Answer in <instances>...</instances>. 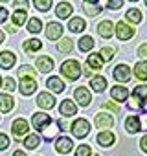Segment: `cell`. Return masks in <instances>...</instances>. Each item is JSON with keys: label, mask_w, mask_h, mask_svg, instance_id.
<instances>
[{"label": "cell", "mask_w": 147, "mask_h": 156, "mask_svg": "<svg viewBox=\"0 0 147 156\" xmlns=\"http://www.w3.org/2000/svg\"><path fill=\"white\" fill-rule=\"evenodd\" d=\"M41 30H42V24H41L39 19H31V20L28 22V31H31V33H39Z\"/></svg>", "instance_id": "cell-35"}, {"label": "cell", "mask_w": 147, "mask_h": 156, "mask_svg": "<svg viewBox=\"0 0 147 156\" xmlns=\"http://www.w3.org/2000/svg\"><path fill=\"white\" fill-rule=\"evenodd\" d=\"M13 108V98L6 96V94H0V110L2 112H9Z\"/></svg>", "instance_id": "cell-24"}, {"label": "cell", "mask_w": 147, "mask_h": 156, "mask_svg": "<svg viewBox=\"0 0 147 156\" xmlns=\"http://www.w3.org/2000/svg\"><path fill=\"white\" fill-rule=\"evenodd\" d=\"M147 103V87L142 85V87H136L134 92H132V101H129V108H142V105Z\"/></svg>", "instance_id": "cell-2"}, {"label": "cell", "mask_w": 147, "mask_h": 156, "mask_svg": "<svg viewBox=\"0 0 147 156\" xmlns=\"http://www.w3.org/2000/svg\"><path fill=\"white\" fill-rule=\"evenodd\" d=\"M57 127H59V123H52V127H50V129L46 127V129H42V130H41V132H42V136L46 138V141L53 140V136L59 132V130H57Z\"/></svg>", "instance_id": "cell-30"}, {"label": "cell", "mask_w": 147, "mask_h": 156, "mask_svg": "<svg viewBox=\"0 0 147 156\" xmlns=\"http://www.w3.org/2000/svg\"><path fill=\"white\" fill-rule=\"evenodd\" d=\"M103 108H110V110L118 112V105H114V103H109V101H105V103H103Z\"/></svg>", "instance_id": "cell-47"}, {"label": "cell", "mask_w": 147, "mask_h": 156, "mask_svg": "<svg viewBox=\"0 0 147 156\" xmlns=\"http://www.w3.org/2000/svg\"><path fill=\"white\" fill-rule=\"evenodd\" d=\"M83 9H85L87 15H90V17H96L98 13H101V6H99V4H92V2H85V4H83Z\"/></svg>", "instance_id": "cell-29"}, {"label": "cell", "mask_w": 147, "mask_h": 156, "mask_svg": "<svg viewBox=\"0 0 147 156\" xmlns=\"http://www.w3.org/2000/svg\"><path fill=\"white\" fill-rule=\"evenodd\" d=\"M39 143H41V138H39L37 134H30V136L24 140L26 149H37V147H39Z\"/></svg>", "instance_id": "cell-31"}, {"label": "cell", "mask_w": 147, "mask_h": 156, "mask_svg": "<svg viewBox=\"0 0 147 156\" xmlns=\"http://www.w3.org/2000/svg\"><path fill=\"white\" fill-rule=\"evenodd\" d=\"M116 35H118L120 41H129V39L134 35V30H132L131 26H127L125 22H118V26H116Z\"/></svg>", "instance_id": "cell-7"}, {"label": "cell", "mask_w": 147, "mask_h": 156, "mask_svg": "<svg viewBox=\"0 0 147 156\" xmlns=\"http://www.w3.org/2000/svg\"><path fill=\"white\" fill-rule=\"evenodd\" d=\"M99 55L103 57V61H110V59L114 57V48L105 46V48H101V53H99Z\"/></svg>", "instance_id": "cell-38"}, {"label": "cell", "mask_w": 147, "mask_h": 156, "mask_svg": "<svg viewBox=\"0 0 147 156\" xmlns=\"http://www.w3.org/2000/svg\"><path fill=\"white\" fill-rule=\"evenodd\" d=\"M110 96H112V99H116V101H125V99L129 98V92H127L125 87H112Z\"/></svg>", "instance_id": "cell-20"}, {"label": "cell", "mask_w": 147, "mask_h": 156, "mask_svg": "<svg viewBox=\"0 0 147 156\" xmlns=\"http://www.w3.org/2000/svg\"><path fill=\"white\" fill-rule=\"evenodd\" d=\"M4 88L6 90H15V81L11 79V77H6L4 79Z\"/></svg>", "instance_id": "cell-44"}, {"label": "cell", "mask_w": 147, "mask_h": 156, "mask_svg": "<svg viewBox=\"0 0 147 156\" xmlns=\"http://www.w3.org/2000/svg\"><path fill=\"white\" fill-rule=\"evenodd\" d=\"M85 75H88V77L92 75V66H90V64H87V66H85Z\"/></svg>", "instance_id": "cell-49"}, {"label": "cell", "mask_w": 147, "mask_h": 156, "mask_svg": "<svg viewBox=\"0 0 147 156\" xmlns=\"http://www.w3.org/2000/svg\"><path fill=\"white\" fill-rule=\"evenodd\" d=\"M112 125H114L112 116H109V114H98L96 116V127H99V129H110Z\"/></svg>", "instance_id": "cell-17"}, {"label": "cell", "mask_w": 147, "mask_h": 156, "mask_svg": "<svg viewBox=\"0 0 147 156\" xmlns=\"http://www.w3.org/2000/svg\"><path fill=\"white\" fill-rule=\"evenodd\" d=\"M37 68H39V72L41 73H48V72H52L53 70V61L48 57V55H42V57H37Z\"/></svg>", "instance_id": "cell-9"}, {"label": "cell", "mask_w": 147, "mask_h": 156, "mask_svg": "<svg viewBox=\"0 0 147 156\" xmlns=\"http://www.w3.org/2000/svg\"><path fill=\"white\" fill-rule=\"evenodd\" d=\"M59 51H63V53H68V51H72V48H74V42L70 41V39H63L61 42H59Z\"/></svg>", "instance_id": "cell-36"}, {"label": "cell", "mask_w": 147, "mask_h": 156, "mask_svg": "<svg viewBox=\"0 0 147 156\" xmlns=\"http://www.w3.org/2000/svg\"><path fill=\"white\" fill-rule=\"evenodd\" d=\"M114 77H116V81H120V83H127L131 79V68L127 64H118L114 68Z\"/></svg>", "instance_id": "cell-4"}, {"label": "cell", "mask_w": 147, "mask_h": 156, "mask_svg": "<svg viewBox=\"0 0 147 156\" xmlns=\"http://www.w3.org/2000/svg\"><path fill=\"white\" fill-rule=\"evenodd\" d=\"M0 2H8V0H0Z\"/></svg>", "instance_id": "cell-54"}, {"label": "cell", "mask_w": 147, "mask_h": 156, "mask_svg": "<svg viewBox=\"0 0 147 156\" xmlns=\"http://www.w3.org/2000/svg\"><path fill=\"white\" fill-rule=\"evenodd\" d=\"M138 53H140V57L147 59V44H142V46H140V50H138Z\"/></svg>", "instance_id": "cell-45"}, {"label": "cell", "mask_w": 147, "mask_h": 156, "mask_svg": "<svg viewBox=\"0 0 147 156\" xmlns=\"http://www.w3.org/2000/svg\"><path fill=\"white\" fill-rule=\"evenodd\" d=\"M131 2H136V0H131Z\"/></svg>", "instance_id": "cell-55"}, {"label": "cell", "mask_w": 147, "mask_h": 156, "mask_svg": "<svg viewBox=\"0 0 147 156\" xmlns=\"http://www.w3.org/2000/svg\"><path fill=\"white\" fill-rule=\"evenodd\" d=\"M6 19H8V9L0 8V24H2V22H6Z\"/></svg>", "instance_id": "cell-46"}, {"label": "cell", "mask_w": 147, "mask_h": 156, "mask_svg": "<svg viewBox=\"0 0 147 156\" xmlns=\"http://www.w3.org/2000/svg\"><path fill=\"white\" fill-rule=\"evenodd\" d=\"M90 87H92L96 92H103L105 87H107V79H105V77H101V75L92 77V79H90Z\"/></svg>", "instance_id": "cell-23"}, {"label": "cell", "mask_w": 147, "mask_h": 156, "mask_svg": "<svg viewBox=\"0 0 147 156\" xmlns=\"http://www.w3.org/2000/svg\"><path fill=\"white\" fill-rule=\"evenodd\" d=\"M87 64H90L94 70H99V68L103 66V57H101V55H98V53H92V55H88Z\"/></svg>", "instance_id": "cell-27"}, {"label": "cell", "mask_w": 147, "mask_h": 156, "mask_svg": "<svg viewBox=\"0 0 147 156\" xmlns=\"http://www.w3.org/2000/svg\"><path fill=\"white\" fill-rule=\"evenodd\" d=\"M92 46H94V39L92 37H83L79 41V50L81 51H88V50H92Z\"/></svg>", "instance_id": "cell-33"}, {"label": "cell", "mask_w": 147, "mask_h": 156, "mask_svg": "<svg viewBox=\"0 0 147 156\" xmlns=\"http://www.w3.org/2000/svg\"><path fill=\"white\" fill-rule=\"evenodd\" d=\"M33 6H35L39 11H50L52 0H33Z\"/></svg>", "instance_id": "cell-34"}, {"label": "cell", "mask_w": 147, "mask_h": 156, "mask_svg": "<svg viewBox=\"0 0 147 156\" xmlns=\"http://www.w3.org/2000/svg\"><path fill=\"white\" fill-rule=\"evenodd\" d=\"M145 6H147V0H145Z\"/></svg>", "instance_id": "cell-56"}, {"label": "cell", "mask_w": 147, "mask_h": 156, "mask_svg": "<svg viewBox=\"0 0 147 156\" xmlns=\"http://www.w3.org/2000/svg\"><path fill=\"white\" fill-rule=\"evenodd\" d=\"M0 42H4V31H0Z\"/></svg>", "instance_id": "cell-51"}, {"label": "cell", "mask_w": 147, "mask_h": 156, "mask_svg": "<svg viewBox=\"0 0 147 156\" xmlns=\"http://www.w3.org/2000/svg\"><path fill=\"white\" fill-rule=\"evenodd\" d=\"M134 75L138 77V79H142V81L147 79V61L138 62V64L134 66Z\"/></svg>", "instance_id": "cell-25"}, {"label": "cell", "mask_w": 147, "mask_h": 156, "mask_svg": "<svg viewBox=\"0 0 147 156\" xmlns=\"http://www.w3.org/2000/svg\"><path fill=\"white\" fill-rule=\"evenodd\" d=\"M74 96H76V99H77V103L81 105V107H87L88 103H90V92H88V88L87 87H79V88H76L74 90Z\"/></svg>", "instance_id": "cell-6"}, {"label": "cell", "mask_w": 147, "mask_h": 156, "mask_svg": "<svg viewBox=\"0 0 147 156\" xmlns=\"http://www.w3.org/2000/svg\"><path fill=\"white\" fill-rule=\"evenodd\" d=\"M90 147L88 145H79L77 151H76V156H90Z\"/></svg>", "instance_id": "cell-40"}, {"label": "cell", "mask_w": 147, "mask_h": 156, "mask_svg": "<svg viewBox=\"0 0 147 156\" xmlns=\"http://www.w3.org/2000/svg\"><path fill=\"white\" fill-rule=\"evenodd\" d=\"M46 87H48L52 92H55V94H61V92L64 90V83L59 79V77H48Z\"/></svg>", "instance_id": "cell-16"}, {"label": "cell", "mask_w": 147, "mask_h": 156, "mask_svg": "<svg viewBox=\"0 0 147 156\" xmlns=\"http://www.w3.org/2000/svg\"><path fill=\"white\" fill-rule=\"evenodd\" d=\"M55 13H57L59 19H68L70 13H72V6H70L68 2H61V4L55 8Z\"/></svg>", "instance_id": "cell-22"}, {"label": "cell", "mask_w": 147, "mask_h": 156, "mask_svg": "<svg viewBox=\"0 0 147 156\" xmlns=\"http://www.w3.org/2000/svg\"><path fill=\"white\" fill-rule=\"evenodd\" d=\"M0 87H2V77H0Z\"/></svg>", "instance_id": "cell-53"}, {"label": "cell", "mask_w": 147, "mask_h": 156, "mask_svg": "<svg viewBox=\"0 0 147 156\" xmlns=\"http://www.w3.org/2000/svg\"><path fill=\"white\" fill-rule=\"evenodd\" d=\"M59 112H61V116L70 118V116H74V114L77 112V107H76V103H74V101L64 99V101L61 103V107H59Z\"/></svg>", "instance_id": "cell-10"}, {"label": "cell", "mask_w": 147, "mask_h": 156, "mask_svg": "<svg viewBox=\"0 0 147 156\" xmlns=\"http://www.w3.org/2000/svg\"><path fill=\"white\" fill-rule=\"evenodd\" d=\"M19 88H20V92H22L24 96H30V94H33V92L37 90V81L33 79V77H22Z\"/></svg>", "instance_id": "cell-5"}, {"label": "cell", "mask_w": 147, "mask_h": 156, "mask_svg": "<svg viewBox=\"0 0 147 156\" xmlns=\"http://www.w3.org/2000/svg\"><path fill=\"white\" fill-rule=\"evenodd\" d=\"M125 17H127V20H131L132 24L142 22V11H138V9H129V11L125 13Z\"/></svg>", "instance_id": "cell-32"}, {"label": "cell", "mask_w": 147, "mask_h": 156, "mask_svg": "<svg viewBox=\"0 0 147 156\" xmlns=\"http://www.w3.org/2000/svg\"><path fill=\"white\" fill-rule=\"evenodd\" d=\"M61 35H63V26L57 24V22H50L48 28H46V37H48L50 41H55V39H59Z\"/></svg>", "instance_id": "cell-11"}, {"label": "cell", "mask_w": 147, "mask_h": 156, "mask_svg": "<svg viewBox=\"0 0 147 156\" xmlns=\"http://www.w3.org/2000/svg\"><path fill=\"white\" fill-rule=\"evenodd\" d=\"M72 147H74V143H72V140H70V138H59V140H57V145H55L57 152H61V154L70 152V151H72Z\"/></svg>", "instance_id": "cell-18"}, {"label": "cell", "mask_w": 147, "mask_h": 156, "mask_svg": "<svg viewBox=\"0 0 147 156\" xmlns=\"http://www.w3.org/2000/svg\"><path fill=\"white\" fill-rule=\"evenodd\" d=\"M41 46H42V42H41V41H37V39H30V41H26V42H24V50H26L28 53L39 51V50H41Z\"/></svg>", "instance_id": "cell-26"}, {"label": "cell", "mask_w": 147, "mask_h": 156, "mask_svg": "<svg viewBox=\"0 0 147 156\" xmlns=\"http://www.w3.org/2000/svg\"><path fill=\"white\" fill-rule=\"evenodd\" d=\"M9 147V138L6 134H0V151H4Z\"/></svg>", "instance_id": "cell-42"}, {"label": "cell", "mask_w": 147, "mask_h": 156, "mask_svg": "<svg viewBox=\"0 0 147 156\" xmlns=\"http://www.w3.org/2000/svg\"><path fill=\"white\" fill-rule=\"evenodd\" d=\"M98 31H99V35H101L103 39H109V37H112V33H114L112 22H110V20H103V22L98 26Z\"/></svg>", "instance_id": "cell-19"}, {"label": "cell", "mask_w": 147, "mask_h": 156, "mask_svg": "<svg viewBox=\"0 0 147 156\" xmlns=\"http://www.w3.org/2000/svg\"><path fill=\"white\" fill-rule=\"evenodd\" d=\"M26 132H28V123H26V119H22V118L15 119V121H13V134H15V138H22Z\"/></svg>", "instance_id": "cell-15"}, {"label": "cell", "mask_w": 147, "mask_h": 156, "mask_svg": "<svg viewBox=\"0 0 147 156\" xmlns=\"http://www.w3.org/2000/svg\"><path fill=\"white\" fill-rule=\"evenodd\" d=\"M123 6V0H107V8L109 9H120Z\"/></svg>", "instance_id": "cell-41"}, {"label": "cell", "mask_w": 147, "mask_h": 156, "mask_svg": "<svg viewBox=\"0 0 147 156\" xmlns=\"http://www.w3.org/2000/svg\"><path fill=\"white\" fill-rule=\"evenodd\" d=\"M88 130H90V123L87 119H83V118H79L77 121L72 123V132H74V136H77V138H85L88 134Z\"/></svg>", "instance_id": "cell-3"}, {"label": "cell", "mask_w": 147, "mask_h": 156, "mask_svg": "<svg viewBox=\"0 0 147 156\" xmlns=\"http://www.w3.org/2000/svg\"><path fill=\"white\" fill-rule=\"evenodd\" d=\"M31 123H33V129L35 130H42L44 129V125H50L52 123V118L50 116H46V114H33L31 116Z\"/></svg>", "instance_id": "cell-8"}, {"label": "cell", "mask_w": 147, "mask_h": 156, "mask_svg": "<svg viewBox=\"0 0 147 156\" xmlns=\"http://www.w3.org/2000/svg\"><path fill=\"white\" fill-rule=\"evenodd\" d=\"M85 2H92V4H98V0H85Z\"/></svg>", "instance_id": "cell-52"}, {"label": "cell", "mask_w": 147, "mask_h": 156, "mask_svg": "<svg viewBox=\"0 0 147 156\" xmlns=\"http://www.w3.org/2000/svg\"><path fill=\"white\" fill-rule=\"evenodd\" d=\"M33 73H35V72H33L31 66H22V68L19 70V75H20V77H33Z\"/></svg>", "instance_id": "cell-39"}, {"label": "cell", "mask_w": 147, "mask_h": 156, "mask_svg": "<svg viewBox=\"0 0 147 156\" xmlns=\"http://www.w3.org/2000/svg\"><path fill=\"white\" fill-rule=\"evenodd\" d=\"M13 156H26V154H24L22 151H15V152H13Z\"/></svg>", "instance_id": "cell-50"}, {"label": "cell", "mask_w": 147, "mask_h": 156, "mask_svg": "<svg viewBox=\"0 0 147 156\" xmlns=\"http://www.w3.org/2000/svg\"><path fill=\"white\" fill-rule=\"evenodd\" d=\"M37 105L41 107V108H53L55 107V99H53V96H50L48 92H42L39 98H37Z\"/></svg>", "instance_id": "cell-12"}, {"label": "cell", "mask_w": 147, "mask_h": 156, "mask_svg": "<svg viewBox=\"0 0 147 156\" xmlns=\"http://www.w3.org/2000/svg\"><path fill=\"white\" fill-rule=\"evenodd\" d=\"M13 6H15V9H28V0H15L13 2Z\"/></svg>", "instance_id": "cell-43"}, {"label": "cell", "mask_w": 147, "mask_h": 156, "mask_svg": "<svg viewBox=\"0 0 147 156\" xmlns=\"http://www.w3.org/2000/svg\"><path fill=\"white\" fill-rule=\"evenodd\" d=\"M68 28H70V31H74V33H79V31L85 30V20H83V19H72L70 24H68Z\"/></svg>", "instance_id": "cell-28"}, {"label": "cell", "mask_w": 147, "mask_h": 156, "mask_svg": "<svg viewBox=\"0 0 147 156\" xmlns=\"http://www.w3.org/2000/svg\"><path fill=\"white\" fill-rule=\"evenodd\" d=\"M94 156H98V154H94Z\"/></svg>", "instance_id": "cell-57"}, {"label": "cell", "mask_w": 147, "mask_h": 156, "mask_svg": "<svg viewBox=\"0 0 147 156\" xmlns=\"http://www.w3.org/2000/svg\"><path fill=\"white\" fill-rule=\"evenodd\" d=\"M140 147H142V151L147 152V136H143V138L140 140Z\"/></svg>", "instance_id": "cell-48"}, {"label": "cell", "mask_w": 147, "mask_h": 156, "mask_svg": "<svg viewBox=\"0 0 147 156\" xmlns=\"http://www.w3.org/2000/svg\"><path fill=\"white\" fill-rule=\"evenodd\" d=\"M17 57L11 53V51H2L0 53V68H4V70H9L13 64H15Z\"/></svg>", "instance_id": "cell-14"}, {"label": "cell", "mask_w": 147, "mask_h": 156, "mask_svg": "<svg viewBox=\"0 0 147 156\" xmlns=\"http://www.w3.org/2000/svg\"><path fill=\"white\" fill-rule=\"evenodd\" d=\"M61 73L66 77V79L76 81V79H79V75H81V64L77 61L70 59V61H66V62L61 64Z\"/></svg>", "instance_id": "cell-1"}, {"label": "cell", "mask_w": 147, "mask_h": 156, "mask_svg": "<svg viewBox=\"0 0 147 156\" xmlns=\"http://www.w3.org/2000/svg\"><path fill=\"white\" fill-rule=\"evenodd\" d=\"M125 129H127V132H131V134L142 130V121H140V118H138V116H129V118L125 119Z\"/></svg>", "instance_id": "cell-13"}, {"label": "cell", "mask_w": 147, "mask_h": 156, "mask_svg": "<svg viewBox=\"0 0 147 156\" xmlns=\"http://www.w3.org/2000/svg\"><path fill=\"white\" fill-rule=\"evenodd\" d=\"M24 20H26V13H24V9H17V13L13 15V22L17 24V26H22L24 24Z\"/></svg>", "instance_id": "cell-37"}, {"label": "cell", "mask_w": 147, "mask_h": 156, "mask_svg": "<svg viewBox=\"0 0 147 156\" xmlns=\"http://www.w3.org/2000/svg\"><path fill=\"white\" fill-rule=\"evenodd\" d=\"M98 143H99L101 147H110V145L114 143V134H112V132H107V130L99 132V134H98Z\"/></svg>", "instance_id": "cell-21"}]
</instances>
